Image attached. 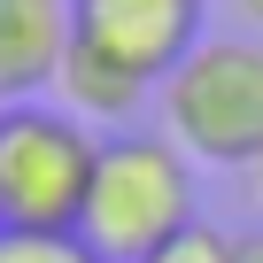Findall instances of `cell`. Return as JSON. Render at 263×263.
<instances>
[{"instance_id": "1", "label": "cell", "mask_w": 263, "mask_h": 263, "mask_svg": "<svg viewBox=\"0 0 263 263\" xmlns=\"http://www.w3.org/2000/svg\"><path fill=\"white\" fill-rule=\"evenodd\" d=\"M194 163L171 132H108L85 209H78V248L93 263H155L178 232H194Z\"/></svg>"}, {"instance_id": "2", "label": "cell", "mask_w": 263, "mask_h": 263, "mask_svg": "<svg viewBox=\"0 0 263 263\" xmlns=\"http://www.w3.org/2000/svg\"><path fill=\"white\" fill-rule=\"evenodd\" d=\"M93 163H101V140L70 108H54V101L0 108V232L70 240Z\"/></svg>"}, {"instance_id": "3", "label": "cell", "mask_w": 263, "mask_h": 263, "mask_svg": "<svg viewBox=\"0 0 263 263\" xmlns=\"http://www.w3.org/2000/svg\"><path fill=\"white\" fill-rule=\"evenodd\" d=\"M163 124L186 163H255L263 155V39H201L163 78Z\"/></svg>"}, {"instance_id": "4", "label": "cell", "mask_w": 263, "mask_h": 263, "mask_svg": "<svg viewBox=\"0 0 263 263\" xmlns=\"http://www.w3.org/2000/svg\"><path fill=\"white\" fill-rule=\"evenodd\" d=\"M78 47L132 70L140 85H163L201 47V0H78Z\"/></svg>"}, {"instance_id": "5", "label": "cell", "mask_w": 263, "mask_h": 263, "mask_svg": "<svg viewBox=\"0 0 263 263\" xmlns=\"http://www.w3.org/2000/svg\"><path fill=\"white\" fill-rule=\"evenodd\" d=\"M78 47V0H0V108L47 101Z\"/></svg>"}, {"instance_id": "6", "label": "cell", "mask_w": 263, "mask_h": 263, "mask_svg": "<svg viewBox=\"0 0 263 263\" xmlns=\"http://www.w3.org/2000/svg\"><path fill=\"white\" fill-rule=\"evenodd\" d=\"M147 93H155V85H140L132 70L101 62L93 47H70V62H62V78H54V108H70L85 132H93V124H132Z\"/></svg>"}, {"instance_id": "7", "label": "cell", "mask_w": 263, "mask_h": 263, "mask_svg": "<svg viewBox=\"0 0 263 263\" xmlns=\"http://www.w3.org/2000/svg\"><path fill=\"white\" fill-rule=\"evenodd\" d=\"M0 263H93L78 240H31V232H0Z\"/></svg>"}, {"instance_id": "8", "label": "cell", "mask_w": 263, "mask_h": 263, "mask_svg": "<svg viewBox=\"0 0 263 263\" xmlns=\"http://www.w3.org/2000/svg\"><path fill=\"white\" fill-rule=\"evenodd\" d=\"M155 263H232V240H224L217 224H194V232H178Z\"/></svg>"}, {"instance_id": "9", "label": "cell", "mask_w": 263, "mask_h": 263, "mask_svg": "<svg viewBox=\"0 0 263 263\" xmlns=\"http://www.w3.org/2000/svg\"><path fill=\"white\" fill-rule=\"evenodd\" d=\"M232 263H263V232H240L232 240Z\"/></svg>"}, {"instance_id": "10", "label": "cell", "mask_w": 263, "mask_h": 263, "mask_svg": "<svg viewBox=\"0 0 263 263\" xmlns=\"http://www.w3.org/2000/svg\"><path fill=\"white\" fill-rule=\"evenodd\" d=\"M232 8H240V24H248V39L263 31V0H232Z\"/></svg>"}, {"instance_id": "11", "label": "cell", "mask_w": 263, "mask_h": 263, "mask_svg": "<svg viewBox=\"0 0 263 263\" xmlns=\"http://www.w3.org/2000/svg\"><path fill=\"white\" fill-rule=\"evenodd\" d=\"M248 186H255V201H263V155H255V163H248Z\"/></svg>"}]
</instances>
